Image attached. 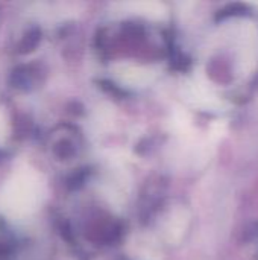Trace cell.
<instances>
[{
  "label": "cell",
  "instance_id": "6da1fadb",
  "mask_svg": "<svg viewBox=\"0 0 258 260\" xmlns=\"http://www.w3.org/2000/svg\"><path fill=\"white\" fill-rule=\"evenodd\" d=\"M237 55L245 72H251L258 61V32L251 23H243L237 32Z\"/></svg>",
  "mask_w": 258,
  "mask_h": 260
},
{
  "label": "cell",
  "instance_id": "7a4b0ae2",
  "mask_svg": "<svg viewBox=\"0 0 258 260\" xmlns=\"http://www.w3.org/2000/svg\"><path fill=\"white\" fill-rule=\"evenodd\" d=\"M186 96H187L186 99L190 104L204 110H220L224 107V102L214 93V90L207 84V81L199 78H195L192 82L187 84Z\"/></svg>",
  "mask_w": 258,
  "mask_h": 260
},
{
  "label": "cell",
  "instance_id": "3957f363",
  "mask_svg": "<svg viewBox=\"0 0 258 260\" xmlns=\"http://www.w3.org/2000/svg\"><path fill=\"white\" fill-rule=\"evenodd\" d=\"M114 76L120 84L128 87H144L154 81L155 73L151 69L137 64H117L114 67Z\"/></svg>",
  "mask_w": 258,
  "mask_h": 260
},
{
  "label": "cell",
  "instance_id": "277c9868",
  "mask_svg": "<svg viewBox=\"0 0 258 260\" xmlns=\"http://www.w3.org/2000/svg\"><path fill=\"white\" fill-rule=\"evenodd\" d=\"M123 8H129V12H135L144 15L148 18L161 20L167 15V9L163 3L157 2H137V3H126Z\"/></svg>",
  "mask_w": 258,
  "mask_h": 260
},
{
  "label": "cell",
  "instance_id": "5b68a950",
  "mask_svg": "<svg viewBox=\"0 0 258 260\" xmlns=\"http://www.w3.org/2000/svg\"><path fill=\"white\" fill-rule=\"evenodd\" d=\"M187 221H189V218H187L186 210H175L172 213V218L169 221V227L166 232L169 236V241H178L182 236V233L187 227Z\"/></svg>",
  "mask_w": 258,
  "mask_h": 260
}]
</instances>
